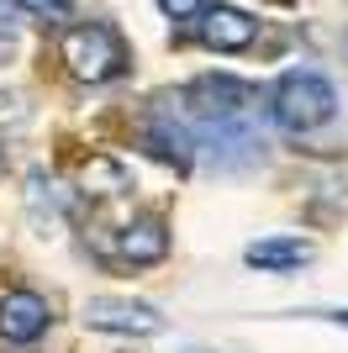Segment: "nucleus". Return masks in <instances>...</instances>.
Masks as SVG:
<instances>
[{
	"label": "nucleus",
	"instance_id": "1",
	"mask_svg": "<svg viewBox=\"0 0 348 353\" xmlns=\"http://www.w3.org/2000/svg\"><path fill=\"white\" fill-rule=\"evenodd\" d=\"M269 117H275V127H285V132H296V137L317 132V127H327V121L338 117V90L327 85L317 69H296L275 85Z\"/></svg>",
	"mask_w": 348,
	"mask_h": 353
},
{
	"label": "nucleus",
	"instance_id": "2",
	"mask_svg": "<svg viewBox=\"0 0 348 353\" xmlns=\"http://www.w3.org/2000/svg\"><path fill=\"white\" fill-rule=\"evenodd\" d=\"M64 63H69L74 79L85 85H106L127 69V48L106 21H79V27L64 32Z\"/></svg>",
	"mask_w": 348,
	"mask_h": 353
},
{
	"label": "nucleus",
	"instance_id": "3",
	"mask_svg": "<svg viewBox=\"0 0 348 353\" xmlns=\"http://www.w3.org/2000/svg\"><path fill=\"white\" fill-rule=\"evenodd\" d=\"M85 327L95 332H122V338H159L164 316L148 301H116V295H95L85 306Z\"/></svg>",
	"mask_w": 348,
	"mask_h": 353
},
{
	"label": "nucleus",
	"instance_id": "4",
	"mask_svg": "<svg viewBox=\"0 0 348 353\" xmlns=\"http://www.w3.org/2000/svg\"><path fill=\"white\" fill-rule=\"evenodd\" d=\"M53 322V311L37 290H6L0 295V338L6 343H37Z\"/></svg>",
	"mask_w": 348,
	"mask_h": 353
},
{
	"label": "nucleus",
	"instance_id": "5",
	"mask_svg": "<svg viewBox=\"0 0 348 353\" xmlns=\"http://www.w3.org/2000/svg\"><path fill=\"white\" fill-rule=\"evenodd\" d=\"M259 37V21L243 16L238 6H206L201 11V43L217 48V53H243Z\"/></svg>",
	"mask_w": 348,
	"mask_h": 353
},
{
	"label": "nucleus",
	"instance_id": "6",
	"mask_svg": "<svg viewBox=\"0 0 348 353\" xmlns=\"http://www.w3.org/2000/svg\"><path fill=\"white\" fill-rule=\"evenodd\" d=\"M243 259L264 274H290V269L311 264V243H301V237H259V243H248Z\"/></svg>",
	"mask_w": 348,
	"mask_h": 353
},
{
	"label": "nucleus",
	"instance_id": "7",
	"mask_svg": "<svg viewBox=\"0 0 348 353\" xmlns=\"http://www.w3.org/2000/svg\"><path fill=\"white\" fill-rule=\"evenodd\" d=\"M116 253H122L127 264H159L164 253H169V232H164V221L143 216V221H132V227H122Z\"/></svg>",
	"mask_w": 348,
	"mask_h": 353
},
{
	"label": "nucleus",
	"instance_id": "8",
	"mask_svg": "<svg viewBox=\"0 0 348 353\" xmlns=\"http://www.w3.org/2000/svg\"><path fill=\"white\" fill-rule=\"evenodd\" d=\"M79 179H85V190H90V195H116V190H127V174H122L111 159H90Z\"/></svg>",
	"mask_w": 348,
	"mask_h": 353
},
{
	"label": "nucleus",
	"instance_id": "9",
	"mask_svg": "<svg viewBox=\"0 0 348 353\" xmlns=\"http://www.w3.org/2000/svg\"><path fill=\"white\" fill-rule=\"evenodd\" d=\"M16 32H21V6H16V0H0V43H11Z\"/></svg>",
	"mask_w": 348,
	"mask_h": 353
},
{
	"label": "nucleus",
	"instance_id": "10",
	"mask_svg": "<svg viewBox=\"0 0 348 353\" xmlns=\"http://www.w3.org/2000/svg\"><path fill=\"white\" fill-rule=\"evenodd\" d=\"M16 6H21V11H32V16H53V21H58V16H69L74 0H16Z\"/></svg>",
	"mask_w": 348,
	"mask_h": 353
},
{
	"label": "nucleus",
	"instance_id": "11",
	"mask_svg": "<svg viewBox=\"0 0 348 353\" xmlns=\"http://www.w3.org/2000/svg\"><path fill=\"white\" fill-rule=\"evenodd\" d=\"M159 11L174 16V21H185V16H201L206 11V0H159Z\"/></svg>",
	"mask_w": 348,
	"mask_h": 353
},
{
	"label": "nucleus",
	"instance_id": "12",
	"mask_svg": "<svg viewBox=\"0 0 348 353\" xmlns=\"http://www.w3.org/2000/svg\"><path fill=\"white\" fill-rule=\"evenodd\" d=\"M333 322H348V311H338V316H333Z\"/></svg>",
	"mask_w": 348,
	"mask_h": 353
},
{
	"label": "nucleus",
	"instance_id": "13",
	"mask_svg": "<svg viewBox=\"0 0 348 353\" xmlns=\"http://www.w3.org/2000/svg\"><path fill=\"white\" fill-rule=\"evenodd\" d=\"M0 179H6V159H0Z\"/></svg>",
	"mask_w": 348,
	"mask_h": 353
}]
</instances>
